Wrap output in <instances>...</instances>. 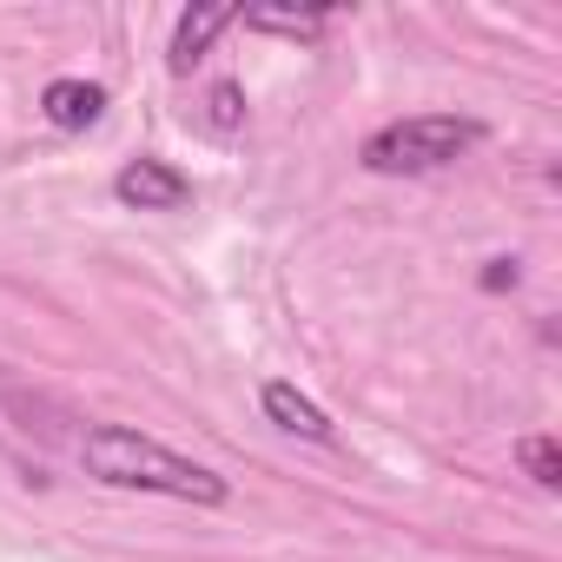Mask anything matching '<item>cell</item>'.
I'll return each instance as SVG.
<instances>
[{"mask_svg": "<svg viewBox=\"0 0 562 562\" xmlns=\"http://www.w3.org/2000/svg\"><path fill=\"white\" fill-rule=\"evenodd\" d=\"M80 463L93 483L106 490H153V496H179V503H199V509H218L232 496V483L179 450H166L159 437H139L126 424H93L80 437Z\"/></svg>", "mask_w": 562, "mask_h": 562, "instance_id": "1", "label": "cell"}, {"mask_svg": "<svg viewBox=\"0 0 562 562\" xmlns=\"http://www.w3.org/2000/svg\"><path fill=\"white\" fill-rule=\"evenodd\" d=\"M483 146V126L476 120H457V113H411V120H391L364 139V172H384V179H417V172H443L457 166L463 153Z\"/></svg>", "mask_w": 562, "mask_h": 562, "instance_id": "2", "label": "cell"}, {"mask_svg": "<svg viewBox=\"0 0 562 562\" xmlns=\"http://www.w3.org/2000/svg\"><path fill=\"white\" fill-rule=\"evenodd\" d=\"M113 192H120V205H139V212H179L192 199V179L172 172L166 159H133V166H120Z\"/></svg>", "mask_w": 562, "mask_h": 562, "instance_id": "3", "label": "cell"}, {"mask_svg": "<svg viewBox=\"0 0 562 562\" xmlns=\"http://www.w3.org/2000/svg\"><path fill=\"white\" fill-rule=\"evenodd\" d=\"M258 404H265V417H271L278 430H292V437H305V443H331V437H338L331 417H325L299 384H278V378H271V384L258 391Z\"/></svg>", "mask_w": 562, "mask_h": 562, "instance_id": "4", "label": "cell"}, {"mask_svg": "<svg viewBox=\"0 0 562 562\" xmlns=\"http://www.w3.org/2000/svg\"><path fill=\"white\" fill-rule=\"evenodd\" d=\"M238 21V8H192V14H179V27H172V54H166V67L172 74H192L205 54H212V41L225 34Z\"/></svg>", "mask_w": 562, "mask_h": 562, "instance_id": "5", "label": "cell"}, {"mask_svg": "<svg viewBox=\"0 0 562 562\" xmlns=\"http://www.w3.org/2000/svg\"><path fill=\"white\" fill-rule=\"evenodd\" d=\"M41 113H47L60 133H87V126H100V113H106V87H93V80H54V87L41 93Z\"/></svg>", "mask_w": 562, "mask_h": 562, "instance_id": "6", "label": "cell"}, {"mask_svg": "<svg viewBox=\"0 0 562 562\" xmlns=\"http://www.w3.org/2000/svg\"><path fill=\"white\" fill-rule=\"evenodd\" d=\"M238 21L251 34H285V41H318L331 27V14H318V8H305V14H292V8H245Z\"/></svg>", "mask_w": 562, "mask_h": 562, "instance_id": "7", "label": "cell"}, {"mask_svg": "<svg viewBox=\"0 0 562 562\" xmlns=\"http://www.w3.org/2000/svg\"><path fill=\"white\" fill-rule=\"evenodd\" d=\"M516 463L529 470L536 490H555V483H562V450H555V437H522V443H516Z\"/></svg>", "mask_w": 562, "mask_h": 562, "instance_id": "8", "label": "cell"}, {"mask_svg": "<svg viewBox=\"0 0 562 562\" xmlns=\"http://www.w3.org/2000/svg\"><path fill=\"white\" fill-rule=\"evenodd\" d=\"M205 120H212L218 133H238V126H245V93H238L232 80H218L212 100H205Z\"/></svg>", "mask_w": 562, "mask_h": 562, "instance_id": "9", "label": "cell"}, {"mask_svg": "<svg viewBox=\"0 0 562 562\" xmlns=\"http://www.w3.org/2000/svg\"><path fill=\"white\" fill-rule=\"evenodd\" d=\"M516 278H522V271H516V258H490V265H483V292H509Z\"/></svg>", "mask_w": 562, "mask_h": 562, "instance_id": "10", "label": "cell"}]
</instances>
